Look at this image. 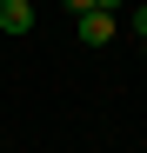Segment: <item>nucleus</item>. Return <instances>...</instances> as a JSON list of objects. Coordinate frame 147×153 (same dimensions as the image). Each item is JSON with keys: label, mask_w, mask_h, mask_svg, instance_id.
Instances as JSON below:
<instances>
[{"label": "nucleus", "mask_w": 147, "mask_h": 153, "mask_svg": "<svg viewBox=\"0 0 147 153\" xmlns=\"http://www.w3.org/2000/svg\"><path fill=\"white\" fill-rule=\"evenodd\" d=\"M114 33H120L114 13H80V20H74V40H80V47H107Z\"/></svg>", "instance_id": "1"}, {"label": "nucleus", "mask_w": 147, "mask_h": 153, "mask_svg": "<svg viewBox=\"0 0 147 153\" xmlns=\"http://www.w3.org/2000/svg\"><path fill=\"white\" fill-rule=\"evenodd\" d=\"M0 33H34V0H0Z\"/></svg>", "instance_id": "2"}, {"label": "nucleus", "mask_w": 147, "mask_h": 153, "mask_svg": "<svg viewBox=\"0 0 147 153\" xmlns=\"http://www.w3.org/2000/svg\"><path fill=\"white\" fill-rule=\"evenodd\" d=\"M127 27H134V33H140V40H147V0H140V7H134V13H127Z\"/></svg>", "instance_id": "3"}, {"label": "nucleus", "mask_w": 147, "mask_h": 153, "mask_svg": "<svg viewBox=\"0 0 147 153\" xmlns=\"http://www.w3.org/2000/svg\"><path fill=\"white\" fill-rule=\"evenodd\" d=\"M120 7H127V0H94V13H114V20H120Z\"/></svg>", "instance_id": "4"}, {"label": "nucleus", "mask_w": 147, "mask_h": 153, "mask_svg": "<svg viewBox=\"0 0 147 153\" xmlns=\"http://www.w3.org/2000/svg\"><path fill=\"white\" fill-rule=\"evenodd\" d=\"M60 7H67L74 20H80V13H94V0H60Z\"/></svg>", "instance_id": "5"}]
</instances>
